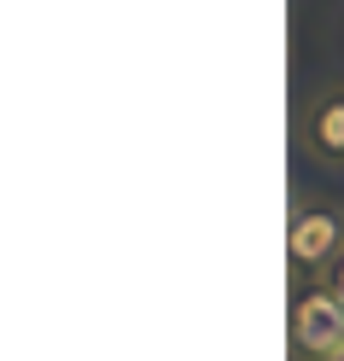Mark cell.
Returning <instances> with one entry per match:
<instances>
[{"instance_id": "obj_1", "label": "cell", "mask_w": 344, "mask_h": 361, "mask_svg": "<svg viewBox=\"0 0 344 361\" xmlns=\"http://www.w3.org/2000/svg\"><path fill=\"white\" fill-rule=\"evenodd\" d=\"M286 257L297 274H333V262L344 257V204L333 198H309V204H292L286 221Z\"/></svg>"}, {"instance_id": "obj_2", "label": "cell", "mask_w": 344, "mask_h": 361, "mask_svg": "<svg viewBox=\"0 0 344 361\" xmlns=\"http://www.w3.org/2000/svg\"><path fill=\"white\" fill-rule=\"evenodd\" d=\"M286 326H292V355L297 361H333V355H344V298L327 280H315V286H304L292 298Z\"/></svg>"}, {"instance_id": "obj_3", "label": "cell", "mask_w": 344, "mask_h": 361, "mask_svg": "<svg viewBox=\"0 0 344 361\" xmlns=\"http://www.w3.org/2000/svg\"><path fill=\"white\" fill-rule=\"evenodd\" d=\"M297 134H304L309 157H321V164H344V87L315 94L304 105V117H297Z\"/></svg>"}, {"instance_id": "obj_4", "label": "cell", "mask_w": 344, "mask_h": 361, "mask_svg": "<svg viewBox=\"0 0 344 361\" xmlns=\"http://www.w3.org/2000/svg\"><path fill=\"white\" fill-rule=\"evenodd\" d=\"M327 286H333V291H338V298H344V257L333 262V274H327Z\"/></svg>"}, {"instance_id": "obj_5", "label": "cell", "mask_w": 344, "mask_h": 361, "mask_svg": "<svg viewBox=\"0 0 344 361\" xmlns=\"http://www.w3.org/2000/svg\"><path fill=\"white\" fill-rule=\"evenodd\" d=\"M333 361H344V355H333Z\"/></svg>"}]
</instances>
